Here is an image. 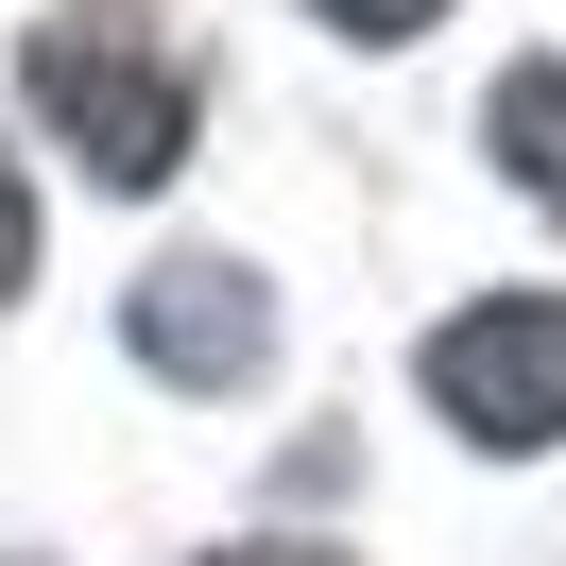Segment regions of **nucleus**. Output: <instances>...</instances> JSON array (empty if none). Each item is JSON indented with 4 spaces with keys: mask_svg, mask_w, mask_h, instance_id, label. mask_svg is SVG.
I'll return each instance as SVG.
<instances>
[{
    "mask_svg": "<svg viewBox=\"0 0 566 566\" xmlns=\"http://www.w3.org/2000/svg\"><path fill=\"white\" fill-rule=\"evenodd\" d=\"M207 566H344V549H207Z\"/></svg>",
    "mask_w": 566,
    "mask_h": 566,
    "instance_id": "nucleus-7",
    "label": "nucleus"
},
{
    "mask_svg": "<svg viewBox=\"0 0 566 566\" xmlns=\"http://www.w3.org/2000/svg\"><path fill=\"white\" fill-rule=\"evenodd\" d=\"M18 258H35V207H18V172H0V292H18Z\"/></svg>",
    "mask_w": 566,
    "mask_h": 566,
    "instance_id": "nucleus-6",
    "label": "nucleus"
},
{
    "mask_svg": "<svg viewBox=\"0 0 566 566\" xmlns=\"http://www.w3.org/2000/svg\"><path fill=\"white\" fill-rule=\"evenodd\" d=\"M497 172L532 207H566V70H497Z\"/></svg>",
    "mask_w": 566,
    "mask_h": 566,
    "instance_id": "nucleus-4",
    "label": "nucleus"
},
{
    "mask_svg": "<svg viewBox=\"0 0 566 566\" xmlns=\"http://www.w3.org/2000/svg\"><path fill=\"white\" fill-rule=\"evenodd\" d=\"M18 86H35V120H52L104 189H155V172L189 155V52L155 35L138 0H52L35 52H18Z\"/></svg>",
    "mask_w": 566,
    "mask_h": 566,
    "instance_id": "nucleus-1",
    "label": "nucleus"
},
{
    "mask_svg": "<svg viewBox=\"0 0 566 566\" xmlns=\"http://www.w3.org/2000/svg\"><path fill=\"white\" fill-rule=\"evenodd\" d=\"M120 326H138V360L172 395H241L258 360H275V310H258L241 258H155V275L120 292Z\"/></svg>",
    "mask_w": 566,
    "mask_h": 566,
    "instance_id": "nucleus-3",
    "label": "nucleus"
},
{
    "mask_svg": "<svg viewBox=\"0 0 566 566\" xmlns=\"http://www.w3.org/2000/svg\"><path fill=\"white\" fill-rule=\"evenodd\" d=\"M326 35H429V18H447V0H310Z\"/></svg>",
    "mask_w": 566,
    "mask_h": 566,
    "instance_id": "nucleus-5",
    "label": "nucleus"
},
{
    "mask_svg": "<svg viewBox=\"0 0 566 566\" xmlns=\"http://www.w3.org/2000/svg\"><path fill=\"white\" fill-rule=\"evenodd\" d=\"M429 412L463 447H566V292H481L429 326Z\"/></svg>",
    "mask_w": 566,
    "mask_h": 566,
    "instance_id": "nucleus-2",
    "label": "nucleus"
}]
</instances>
